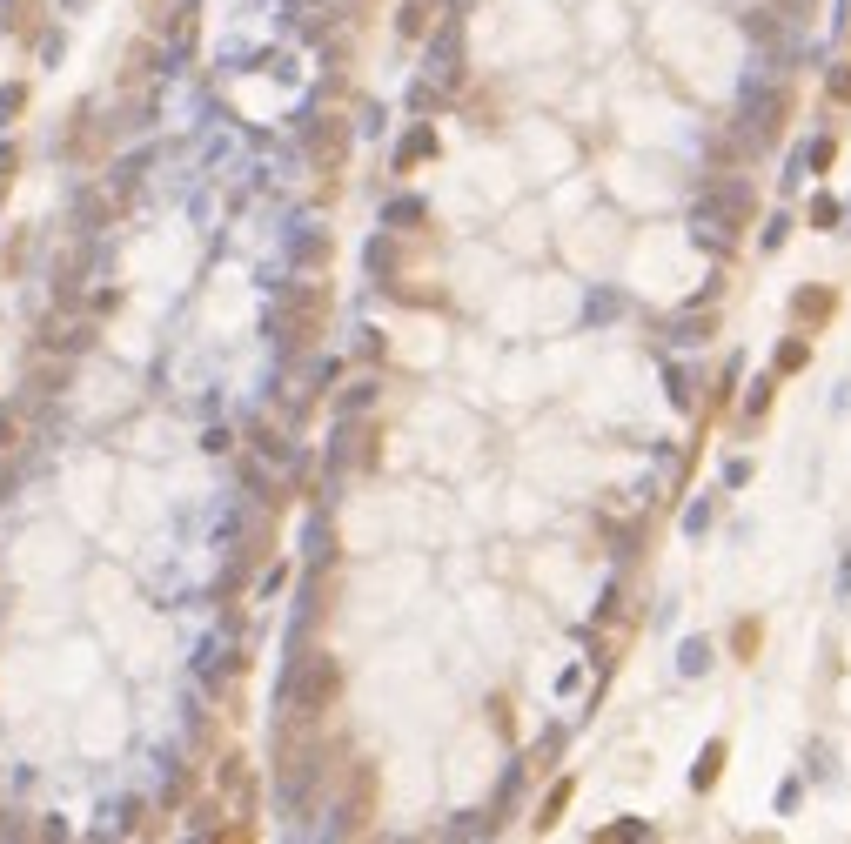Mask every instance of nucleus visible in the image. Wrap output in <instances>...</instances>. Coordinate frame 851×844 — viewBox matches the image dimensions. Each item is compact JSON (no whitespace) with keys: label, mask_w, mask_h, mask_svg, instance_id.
Masks as SVG:
<instances>
[{"label":"nucleus","mask_w":851,"mask_h":844,"mask_svg":"<svg viewBox=\"0 0 851 844\" xmlns=\"http://www.w3.org/2000/svg\"><path fill=\"white\" fill-rule=\"evenodd\" d=\"M27 108V88H0V121H14Z\"/></svg>","instance_id":"12"},{"label":"nucleus","mask_w":851,"mask_h":844,"mask_svg":"<svg viewBox=\"0 0 851 844\" xmlns=\"http://www.w3.org/2000/svg\"><path fill=\"white\" fill-rule=\"evenodd\" d=\"M825 315H831V295H825V289H805V295H798V322H825Z\"/></svg>","instance_id":"7"},{"label":"nucleus","mask_w":851,"mask_h":844,"mask_svg":"<svg viewBox=\"0 0 851 844\" xmlns=\"http://www.w3.org/2000/svg\"><path fill=\"white\" fill-rule=\"evenodd\" d=\"M704 215H711V228H717V222L744 228V222H751V188H744V181H711V195H704Z\"/></svg>","instance_id":"2"},{"label":"nucleus","mask_w":851,"mask_h":844,"mask_svg":"<svg viewBox=\"0 0 851 844\" xmlns=\"http://www.w3.org/2000/svg\"><path fill=\"white\" fill-rule=\"evenodd\" d=\"M369 402H376V389H369V382H356V389L342 396V409H369Z\"/></svg>","instance_id":"14"},{"label":"nucleus","mask_w":851,"mask_h":844,"mask_svg":"<svg viewBox=\"0 0 851 844\" xmlns=\"http://www.w3.org/2000/svg\"><path fill=\"white\" fill-rule=\"evenodd\" d=\"M711 329H717V322H704V315H684V322H677V335H684V342H704Z\"/></svg>","instance_id":"11"},{"label":"nucleus","mask_w":851,"mask_h":844,"mask_svg":"<svg viewBox=\"0 0 851 844\" xmlns=\"http://www.w3.org/2000/svg\"><path fill=\"white\" fill-rule=\"evenodd\" d=\"M784 114H791V94H784V88L758 94V101H751V108H744V134H751V141H778Z\"/></svg>","instance_id":"3"},{"label":"nucleus","mask_w":851,"mask_h":844,"mask_svg":"<svg viewBox=\"0 0 851 844\" xmlns=\"http://www.w3.org/2000/svg\"><path fill=\"white\" fill-rule=\"evenodd\" d=\"M255 449H262V456H269V463H289V443H282V436H275L269 422H262V429H255Z\"/></svg>","instance_id":"8"},{"label":"nucleus","mask_w":851,"mask_h":844,"mask_svg":"<svg viewBox=\"0 0 851 844\" xmlns=\"http://www.w3.org/2000/svg\"><path fill=\"white\" fill-rule=\"evenodd\" d=\"M717 771H724V744H704V751H697V771H691V784H697V791H711V784H717Z\"/></svg>","instance_id":"5"},{"label":"nucleus","mask_w":851,"mask_h":844,"mask_svg":"<svg viewBox=\"0 0 851 844\" xmlns=\"http://www.w3.org/2000/svg\"><path fill=\"white\" fill-rule=\"evenodd\" d=\"M21 443V409H0V449Z\"/></svg>","instance_id":"10"},{"label":"nucleus","mask_w":851,"mask_h":844,"mask_svg":"<svg viewBox=\"0 0 851 844\" xmlns=\"http://www.w3.org/2000/svg\"><path fill=\"white\" fill-rule=\"evenodd\" d=\"M396 27H403L409 41H423V34H429V0H409V7H403V21H396Z\"/></svg>","instance_id":"6"},{"label":"nucleus","mask_w":851,"mask_h":844,"mask_svg":"<svg viewBox=\"0 0 851 844\" xmlns=\"http://www.w3.org/2000/svg\"><path fill=\"white\" fill-rule=\"evenodd\" d=\"M778 369H805V342H784V349H778Z\"/></svg>","instance_id":"13"},{"label":"nucleus","mask_w":851,"mask_h":844,"mask_svg":"<svg viewBox=\"0 0 851 844\" xmlns=\"http://www.w3.org/2000/svg\"><path fill=\"white\" fill-rule=\"evenodd\" d=\"M282 697H289V711L302 717V724H315V717L342 697V664L336 657H322V650H309V657L289 670V690H282Z\"/></svg>","instance_id":"1"},{"label":"nucleus","mask_w":851,"mask_h":844,"mask_svg":"<svg viewBox=\"0 0 851 844\" xmlns=\"http://www.w3.org/2000/svg\"><path fill=\"white\" fill-rule=\"evenodd\" d=\"M369 811H376V771H356L349 798H342V818H336V831H362V824H369Z\"/></svg>","instance_id":"4"},{"label":"nucleus","mask_w":851,"mask_h":844,"mask_svg":"<svg viewBox=\"0 0 851 844\" xmlns=\"http://www.w3.org/2000/svg\"><path fill=\"white\" fill-rule=\"evenodd\" d=\"M563 804H570V778H563L557 791H550V798H543V811H537V824H543V831H550V824H557V811H563Z\"/></svg>","instance_id":"9"}]
</instances>
